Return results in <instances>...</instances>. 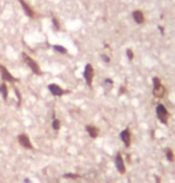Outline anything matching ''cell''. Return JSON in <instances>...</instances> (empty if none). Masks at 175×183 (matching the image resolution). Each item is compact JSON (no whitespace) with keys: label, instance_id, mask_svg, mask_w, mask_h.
<instances>
[{"label":"cell","instance_id":"cell-1","mask_svg":"<svg viewBox=\"0 0 175 183\" xmlns=\"http://www.w3.org/2000/svg\"><path fill=\"white\" fill-rule=\"evenodd\" d=\"M152 85H153L152 92H153V96H155V97L162 98L164 95H166V87L162 85L161 79H160L158 77H155V78L152 79Z\"/></svg>","mask_w":175,"mask_h":183},{"label":"cell","instance_id":"cell-2","mask_svg":"<svg viewBox=\"0 0 175 183\" xmlns=\"http://www.w3.org/2000/svg\"><path fill=\"white\" fill-rule=\"evenodd\" d=\"M156 115H157V119L161 121V123L163 125H167L168 123V110L167 108L164 107L163 104H157L156 107Z\"/></svg>","mask_w":175,"mask_h":183},{"label":"cell","instance_id":"cell-3","mask_svg":"<svg viewBox=\"0 0 175 183\" xmlns=\"http://www.w3.org/2000/svg\"><path fill=\"white\" fill-rule=\"evenodd\" d=\"M22 56H23V59H24V61H25V64L30 67V69L33 71V72L35 73V74H37V76H40L41 74V69H40V66L37 65V62L34 60V59H31L30 56H29L28 54H25V53H23L22 54Z\"/></svg>","mask_w":175,"mask_h":183},{"label":"cell","instance_id":"cell-4","mask_svg":"<svg viewBox=\"0 0 175 183\" xmlns=\"http://www.w3.org/2000/svg\"><path fill=\"white\" fill-rule=\"evenodd\" d=\"M84 79H85V83L88 86H91L92 85V79H94V67L88 64L85 66V69H84Z\"/></svg>","mask_w":175,"mask_h":183},{"label":"cell","instance_id":"cell-5","mask_svg":"<svg viewBox=\"0 0 175 183\" xmlns=\"http://www.w3.org/2000/svg\"><path fill=\"white\" fill-rule=\"evenodd\" d=\"M18 142L21 144V146H23L24 148L26 150H33V144H31V141L30 139H29V137L24 133L22 134H19L18 135Z\"/></svg>","mask_w":175,"mask_h":183},{"label":"cell","instance_id":"cell-6","mask_svg":"<svg viewBox=\"0 0 175 183\" xmlns=\"http://www.w3.org/2000/svg\"><path fill=\"white\" fill-rule=\"evenodd\" d=\"M0 73H1V78H3L5 81H8V83H16V81H18V79H16L11 73H10L6 69L5 66L0 65Z\"/></svg>","mask_w":175,"mask_h":183},{"label":"cell","instance_id":"cell-7","mask_svg":"<svg viewBox=\"0 0 175 183\" xmlns=\"http://www.w3.org/2000/svg\"><path fill=\"white\" fill-rule=\"evenodd\" d=\"M120 138H121V140L124 142V145L126 147H130V145H131V132H130L128 128L127 129H124L121 132V133H120Z\"/></svg>","mask_w":175,"mask_h":183},{"label":"cell","instance_id":"cell-8","mask_svg":"<svg viewBox=\"0 0 175 183\" xmlns=\"http://www.w3.org/2000/svg\"><path fill=\"white\" fill-rule=\"evenodd\" d=\"M115 166H116V170H118L120 174H125L126 168H125V164H124L122 156L120 153H118V155H116V157H115Z\"/></svg>","mask_w":175,"mask_h":183},{"label":"cell","instance_id":"cell-9","mask_svg":"<svg viewBox=\"0 0 175 183\" xmlns=\"http://www.w3.org/2000/svg\"><path fill=\"white\" fill-rule=\"evenodd\" d=\"M48 90L51 91V94L53 96H56V97H60L64 95V90L56 84H49L48 85Z\"/></svg>","mask_w":175,"mask_h":183},{"label":"cell","instance_id":"cell-10","mask_svg":"<svg viewBox=\"0 0 175 183\" xmlns=\"http://www.w3.org/2000/svg\"><path fill=\"white\" fill-rule=\"evenodd\" d=\"M132 17H133V19H134V22H135V23H138V24H143V23H144V20H145L144 13L140 11V10H135V11H133Z\"/></svg>","mask_w":175,"mask_h":183},{"label":"cell","instance_id":"cell-11","mask_svg":"<svg viewBox=\"0 0 175 183\" xmlns=\"http://www.w3.org/2000/svg\"><path fill=\"white\" fill-rule=\"evenodd\" d=\"M19 3H21V5H22V7H23V10H24V12H25V15L28 16V17H34L35 16V13H34V10L31 8V6L30 5H28V3L26 1H24V0H19Z\"/></svg>","mask_w":175,"mask_h":183},{"label":"cell","instance_id":"cell-12","mask_svg":"<svg viewBox=\"0 0 175 183\" xmlns=\"http://www.w3.org/2000/svg\"><path fill=\"white\" fill-rule=\"evenodd\" d=\"M85 129H86V132L89 133V135L91 137V138H97L99 137V133H100V129L97 128V127H95V126H92V125H88L86 127H85Z\"/></svg>","mask_w":175,"mask_h":183},{"label":"cell","instance_id":"cell-13","mask_svg":"<svg viewBox=\"0 0 175 183\" xmlns=\"http://www.w3.org/2000/svg\"><path fill=\"white\" fill-rule=\"evenodd\" d=\"M0 94H1L4 101H7V96H8V90H7V86L5 83H3L0 85Z\"/></svg>","mask_w":175,"mask_h":183},{"label":"cell","instance_id":"cell-14","mask_svg":"<svg viewBox=\"0 0 175 183\" xmlns=\"http://www.w3.org/2000/svg\"><path fill=\"white\" fill-rule=\"evenodd\" d=\"M166 157H167V159L170 163H173L175 160V155H174V152H173L172 148H166Z\"/></svg>","mask_w":175,"mask_h":183},{"label":"cell","instance_id":"cell-15","mask_svg":"<svg viewBox=\"0 0 175 183\" xmlns=\"http://www.w3.org/2000/svg\"><path fill=\"white\" fill-rule=\"evenodd\" d=\"M52 127H53V129H54V130H59V129H60V127H61V122H60V120L54 119V120H53V122H52Z\"/></svg>","mask_w":175,"mask_h":183},{"label":"cell","instance_id":"cell-16","mask_svg":"<svg viewBox=\"0 0 175 183\" xmlns=\"http://www.w3.org/2000/svg\"><path fill=\"white\" fill-rule=\"evenodd\" d=\"M58 53H61V54H66L67 53V49L65 48V47H63V46H59V44H55L54 47H53Z\"/></svg>","mask_w":175,"mask_h":183},{"label":"cell","instance_id":"cell-17","mask_svg":"<svg viewBox=\"0 0 175 183\" xmlns=\"http://www.w3.org/2000/svg\"><path fill=\"white\" fill-rule=\"evenodd\" d=\"M52 22H53V25H54V29H55V30H60V23H59V20H58L56 18H53Z\"/></svg>","mask_w":175,"mask_h":183},{"label":"cell","instance_id":"cell-18","mask_svg":"<svg viewBox=\"0 0 175 183\" xmlns=\"http://www.w3.org/2000/svg\"><path fill=\"white\" fill-rule=\"evenodd\" d=\"M64 177H66V178H72V180H77V178H79V175H77V174H65Z\"/></svg>","mask_w":175,"mask_h":183},{"label":"cell","instance_id":"cell-19","mask_svg":"<svg viewBox=\"0 0 175 183\" xmlns=\"http://www.w3.org/2000/svg\"><path fill=\"white\" fill-rule=\"evenodd\" d=\"M126 55H127V58H128V60H133V52H132V49H127L126 50Z\"/></svg>","mask_w":175,"mask_h":183},{"label":"cell","instance_id":"cell-20","mask_svg":"<svg viewBox=\"0 0 175 183\" xmlns=\"http://www.w3.org/2000/svg\"><path fill=\"white\" fill-rule=\"evenodd\" d=\"M101 58H102V60L104 61L106 64H109V62H110V58H109L108 55H106V54H102V55H101Z\"/></svg>","mask_w":175,"mask_h":183},{"label":"cell","instance_id":"cell-21","mask_svg":"<svg viewBox=\"0 0 175 183\" xmlns=\"http://www.w3.org/2000/svg\"><path fill=\"white\" fill-rule=\"evenodd\" d=\"M15 92H16V95H17V99H18V105L21 104V101H22V97H21V92L17 90V89H15Z\"/></svg>","mask_w":175,"mask_h":183},{"label":"cell","instance_id":"cell-22","mask_svg":"<svg viewBox=\"0 0 175 183\" xmlns=\"http://www.w3.org/2000/svg\"><path fill=\"white\" fill-rule=\"evenodd\" d=\"M160 181H161V180H160V177H156V183H161Z\"/></svg>","mask_w":175,"mask_h":183}]
</instances>
